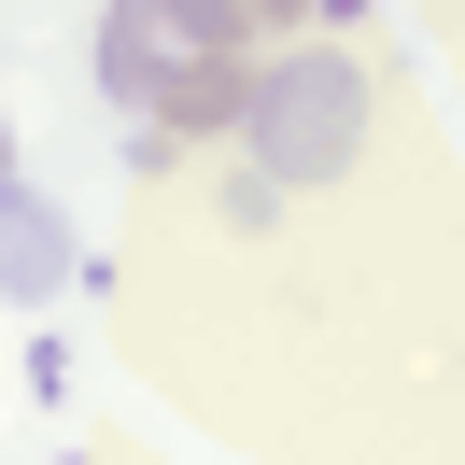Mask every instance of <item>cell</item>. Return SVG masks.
Segmentation results:
<instances>
[{
	"label": "cell",
	"mask_w": 465,
	"mask_h": 465,
	"mask_svg": "<svg viewBox=\"0 0 465 465\" xmlns=\"http://www.w3.org/2000/svg\"><path fill=\"white\" fill-rule=\"evenodd\" d=\"M99 85L142 127H226L254 99V15H226V0H114L99 15Z\"/></svg>",
	"instance_id": "obj_1"
},
{
	"label": "cell",
	"mask_w": 465,
	"mask_h": 465,
	"mask_svg": "<svg viewBox=\"0 0 465 465\" xmlns=\"http://www.w3.org/2000/svg\"><path fill=\"white\" fill-rule=\"evenodd\" d=\"M352 114H367V85H352L339 57H282L254 85V127H268L282 170H339V155H352Z\"/></svg>",
	"instance_id": "obj_2"
},
{
	"label": "cell",
	"mask_w": 465,
	"mask_h": 465,
	"mask_svg": "<svg viewBox=\"0 0 465 465\" xmlns=\"http://www.w3.org/2000/svg\"><path fill=\"white\" fill-rule=\"evenodd\" d=\"M226 15H254V29H268V15H282V0H226Z\"/></svg>",
	"instance_id": "obj_3"
},
{
	"label": "cell",
	"mask_w": 465,
	"mask_h": 465,
	"mask_svg": "<svg viewBox=\"0 0 465 465\" xmlns=\"http://www.w3.org/2000/svg\"><path fill=\"white\" fill-rule=\"evenodd\" d=\"M0 170H15V127H0Z\"/></svg>",
	"instance_id": "obj_4"
}]
</instances>
